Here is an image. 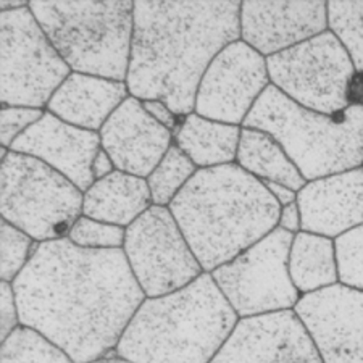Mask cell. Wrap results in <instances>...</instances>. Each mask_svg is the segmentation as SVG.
<instances>
[{"label":"cell","mask_w":363,"mask_h":363,"mask_svg":"<svg viewBox=\"0 0 363 363\" xmlns=\"http://www.w3.org/2000/svg\"><path fill=\"white\" fill-rule=\"evenodd\" d=\"M20 323L65 350L74 363L115 355L145 294L123 249H83L68 238L38 242L13 283Z\"/></svg>","instance_id":"obj_1"},{"label":"cell","mask_w":363,"mask_h":363,"mask_svg":"<svg viewBox=\"0 0 363 363\" xmlns=\"http://www.w3.org/2000/svg\"><path fill=\"white\" fill-rule=\"evenodd\" d=\"M242 2H134L126 84L139 101H162L178 116L196 112L197 91L213 58L241 40Z\"/></svg>","instance_id":"obj_2"},{"label":"cell","mask_w":363,"mask_h":363,"mask_svg":"<svg viewBox=\"0 0 363 363\" xmlns=\"http://www.w3.org/2000/svg\"><path fill=\"white\" fill-rule=\"evenodd\" d=\"M205 273H212L278 228L281 205L238 163L197 169L169 203Z\"/></svg>","instance_id":"obj_3"},{"label":"cell","mask_w":363,"mask_h":363,"mask_svg":"<svg viewBox=\"0 0 363 363\" xmlns=\"http://www.w3.org/2000/svg\"><path fill=\"white\" fill-rule=\"evenodd\" d=\"M241 320L210 273L162 297H145L115 355L130 363H212Z\"/></svg>","instance_id":"obj_4"},{"label":"cell","mask_w":363,"mask_h":363,"mask_svg":"<svg viewBox=\"0 0 363 363\" xmlns=\"http://www.w3.org/2000/svg\"><path fill=\"white\" fill-rule=\"evenodd\" d=\"M242 128L270 134L307 181L363 167V107L336 115L302 107L270 84Z\"/></svg>","instance_id":"obj_5"},{"label":"cell","mask_w":363,"mask_h":363,"mask_svg":"<svg viewBox=\"0 0 363 363\" xmlns=\"http://www.w3.org/2000/svg\"><path fill=\"white\" fill-rule=\"evenodd\" d=\"M29 9L72 72L126 83L134 2L31 0Z\"/></svg>","instance_id":"obj_6"},{"label":"cell","mask_w":363,"mask_h":363,"mask_svg":"<svg viewBox=\"0 0 363 363\" xmlns=\"http://www.w3.org/2000/svg\"><path fill=\"white\" fill-rule=\"evenodd\" d=\"M0 213L36 242L68 238L83 215L84 192L44 162L2 147Z\"/></svg>","instance_id":"obj_7"},{"label":"cell","mask_w":363,"mask_h":363,"mask_svg":"<svg viewBox=\"0 0 363 363\" xmlns=\"http://www.w3.org/2000/svg\"><path fill=\"white\" fill-rule=\"evenodd\" d=\"M0 43V102L10 107H47L55 91L73 72L47 38L29 5L2 11Z\"/></svg>","instance_id":"obj_8"},{"label":"cell","mask_w":363,"mask_h":363,"mask_svg":"<svg viewBox=\"0 0 363 363\" xmlns=\"http://www.w3.org/2000/svg\"><path fill=\"white\" fill-rule=\"evenodd\" d=\"M292 241L294 234L277 228L210 273L239 318L296 308L302 296L289 273Z\"/></svg>","instance_id":"obj_9"},{"label":"cell","mask_w":363,"mask_h":363,"mask_svg":"<svg viewBox=\"0 0 363 363\" xmlns=\"http://www.w3.org/2000/svg\"><path fill=\"white\" fill-rule=\"evenodd\" d=\"M267 67L272 84L302 107L325 115L349 107L347 84L357 69L330 29L268 57Z\"/></svg>","instance_id":"obj_10"},{"label":"cell","mask_w":363,"mask_h":363,"mask_svg":"<svg viewBox=\"0 0 363 363\" xmlns=\"http://www.w3.org/2000/svg\"><path fill=\"white\" fill-rule=\"evenodd\" d=\"M123 250L145 297L172 294L205 273L168 207L152 205L128 226Z\"/></svg>","instance_id":"obj_11"},{"label":"cell","mask_w":363,"mask_h":363,"mask_svg":"<svg viewBox=\"0 0 363 363\" xmlns=\"http://www.w3.org/2000/svg\"><path fill=\"white\" fill-rule=\"evenodd\" d=\"M270 84L267 58L244 40H236L226 45L205 72L197 91L196 113L228 125H244Z\"/></svg>","instance_id":"obj_12"},{"label":"cell","mask_w":363,"mask_h":363,"mask_svg":"<svg viewBox=\"0 0 363 363\" xmlns=\"http://www.w3.org/2000/svg\"><path fill=\"white\" fill-rule=\"evenodd\" d=\"M323 363H363V292L335 284L294 308Z\"/></svg>","instance_id":"obj_13"},{"label":"cell","mask_w":363,"mask_h":363,"mask_svg":"<svg viewBox=\"0 0 363 363\" xmlns=\"http://www.w3.org/2000/svg\"><path fill=\"white\" fill-rule=\"evenodd\" d=\"M212 363H323L294 310L241 318Z\"/></svg>","instance_id":"obj_14"},{"label":"cell","mask_w":363,"mask_h":363,"mask_svg":"<svg viewBox=\"0 0 363 363\" xmlns=\"http://www.w3.org/2000/svg\"><path fill=\"white\" fill-rule=\"evenodd\" d=\"M102 149L101 134L73 126L50 112L15 140L10 150L44 162L86 192L96 183L94 160Z\"/></svg>","instance_id":"obj_15"},{"label":"cell","mask_w":363,"mask_h":363,"mask_svg":"<svg viewBox=\"0 0 363 363\" xmlns=\"http://www.w3.org/2000/svg\"><path fill=\"white\" fill-rule=\"evenodd\" d=\"M99 134L102 149L118 172L145 179L174 140V133L152 118L144 102L133 96L115 110Z\"/></svg>","instance_id":"obj_16"},{"label":"cell","mask_w":363,"mask_h":363,"mask_svg":"<svg viewBox=\"0 0 363 363\" xmlns=\"http://www.w3.org/2000/svg\"><path fill=\"white\" fill-rule=\"evenodd\" d=\"M328 2L241 4V40L265 58L328 31Z\"/></svg>","instance_id":"obj_17"},{"label":"cell","mask_w":363,"mask_h":363,"mask_svg":"<svg viewBox=\"0 0 363 363\" xmlns=\"http://www.w3.org/2000/svg\"><path fill=\"white\" fill-rule=\"evenodd\" d=\"M302 231L336 239L363 225V167L308 183L297 192Z\"/></svg>","instance_id":"obj_18"},{"label":"cell","mask_w":363,"mask_h":363,"mask_svg":"<svg viewBox=\"0 0 363 363\" xmlns=\"http://www.w3.org/2000/svg\"><path fill=\"white\" fill-rule=\"evenodd\" d=\"M130 96L128 84L121 81L73 72L52 96L47 112L73 126L101 133Z\"/></svg>","instance_id":"obj_19"},{"label":"cell","mask_w":363,"mask_h":363,"mask_svg":"<svg viewBox=\"0 0 363 363\" xmlns=\"http://www.w3.org/2000/svg\"><path fill=\"white\" fill-rule=\"evenodd\" d=\"M154 205L147 179L115 169L84 192L83 215L128 228Z\"/></svg>","instance_id":"obj_20"},{"label":"cell","mask_w":363,"mask_h":363,"mask_svg":"<svg viewBox=\"0 0 363 363\" xmlns=\"http://www.w3.org/2000/svg\"><path fill=\"white\" fill-rule=\"evenodd\" d=\"M242 128L213 121L196 112L183 116L174 131V144L202 168L230 165L236 162Z\"/></svg>","instance_id":"obj_21"},{"label":"cell","mask_w":363,"mask_h":363,"mask_svg":"<svg viewBox=\"0 0 363 363\" xmlns=\"http://www.w3.org/2000/svg\"><path fill=\"white\" fill-rule=\"evenodd\" d=\"M236 163L263 183H278L298 192L307 181L270 134L242 128Z\"/></svg>","instance_id":"obj_22"},{"label":"cell","mask_w":363,"mask_h":363,"mask_svg":"<svg viewBox=\"0 0 363 363\" xmlns=\"http://www.w3.org/2000/svg\"><path fill=\"white\" fill-rule=\"evenodd\" d=\"M289 273L301 296L337 284L335 239L307 231L294 234L289 252Z\"/></svg>","instance_id":"obj_23"},{"label":"cell","mask_w":363,"mask_h":363,"mask_svg":"<svg viewBox=\"0 0 363 363\" xmlns=\"http://www.w3.org/2000/svg\"><path fill=\"white\" fill-rule=\"evenodd\" d=\"M0 363H74L65 350L34 328L20 325L2 341Z\"/></svg>","instance_id":"obj_24"},{"label":"cell","mask_w":363,"mask_h":363,"mask_svg":"<svg viewBox=\"0 0 363 363\" xmlns=\"http://www.w3.org/2000/svg\"><path fill=\"white\" fill-rule=\"evenodd\" d=\"M197 169L194 162L177 144H173L147 178L154 205L169 207L174 197L184 189V186L197 173Z\"/></svg>","instance_id":"obj_25"},{"label":"cell","mask_w":363,"mask_h":363,"mask_svg":"<svg viewBox=\"0 0 363 363\" xmlns=\"http://www.w3.org/2000/svg\"><path fill=\"white\" fill-rule=\"evenodd\" d=\"M328 28L345 47L357 72L363 73V2H328Z\"/></svg>","instance_id":"obj_26"},{"label":"cell","mask_w":363,"mask_h":363,"mask_svg":"<svg viewBox=\"0 0 363 363\" xmlns=\"http://www.w3.org/2000/svg\"><path fill=\"white\" fill-rule=\"evenodd\" d=\"M2 236V260H0V279L13 283L18 274L25 270L38 242L18 228L2 220L0 225Z\"/></svg>","instance_id":"obj_27"},{"label":"cell","mask_w":363,"mask_h":363,"mask_svg":"<svg viewBox=\"0 0 363 363\" xmlns=\"http://www.w3.org/2000/svg\"><path fill=\"white\" fill-rule=\"evenodd\" d=\"M339 284L363 292V225L335 239Z\"/></svg>","instance_id":"obj_28"},{"label":"cell","mask_w":363,"mask_h":363,"mask_svg":"<svg viewBox=\"0 0 363 363\" xmlns=\"http://www.w3.org/2000/svg\"><path fill=\"white\" fill-rule=\"evenodd\" d=\"M68 239L83 249H123L126 228L102 223L81 215L69 231Z\"/></svg>","instance_id":"obj_29"},{"label":"cell","mask_w":363,"mask_h":363,"mask_svg":"<svg viewBox=\"0 0 363 363\" xmlns=\"http://www.w3.org/2000/svg\"><path fill=\"white\" fill-rule=\"evenodd\" d=\"M43 115L44 112L39 108L2 105V112H0V143H2V147L10 149L23 133L43 118Z\"/></svg>","instance_id":"obj_30"},{"label":"cell","mask_w":363,"mask_h":363,"mask_svg":"<svg viewBox=\"0 0 363 363\" xmlns=\"http://www.w3.org/2000/svg\"><path fill=\"white\" fill-rule=\"evenodd\" d=\"M20 325L13 284L0 281V339H7Z\"/></svg>","instance_id":"obj_31"},{"label":"cell","mask_w":363,"mask_h":363,"mask_svg":"<svg viewBox=\"0 0 363 363\" xmlns=\"http://www.w3.org/2000/svg\"><path fill=\"white\" fill-rule=\"evenodd\" d=\"M144 107H145V110H147L152 118L159 121L160 125L168 128V130H172L173 133L178 130V126L181 123V116L174 113L165 102H162V101H144Z\"/></svg>","instance_id":"obj_32"},{"label":"cell","mask_w":363,"mask_h":363,"mask_svg":"<svg viewBox=\"0 0 363 363\" xmlns=\"http://www.w3.org/2000/svg\"><path fill=\"white\" fill-rule=\"evenodd\" d=\"M278 228H281V230L284 231H289L292 234H297L302 231V215L297 202L289 203L281 208Z\"/></svg>","instance_id":"obj_33"},{"label":"cell","mask_w":363,"mask_h":363,"mask_svg":"<svg viewBox=\"0 0 363 363\" xmlns=\"http://www.w3.org/2000/svg\"><path fill=\"white\" fill-rule=\"evenodd\" d=\"M347 102L349 105L363 107V73L355 72L347 84Z\"/></svg>","instance_id":"obj_34"},{"label":"cell","mask_w":363,"mask_h":363,"mask_svg":"<svg viewBox=\"0 0 363 363\" xmlns=\"http://www.w3.org/2000/svg\"><path fill=\"white\" fill-rule=\"evenodd\" d=\"M115 163L112 162V159H110L107 152H105L104 149H101V152H99L96 160H94V167H92V172H94V178L97 179H102L105 177H108L110 173L115 172Z\"/></svg>","instance_id":"obj_35"},{"label":"cell","mask_w":363,"mask_h":363,"mask_svg":"<svg viewBox=\"0 0 363 363\" xmlns=\"http://www.w3.org/2000/svg\"><path fill=\"white\" fill-rule=\"evenodd\" d=\"M267 189L272 192V196L277 199L281 207H286V205L297 202V192L289 189L288 186L278 184V183H265Z\"/></svg>","instance_id":"obj_36"},{"label":"cell","mask_w":363,"mask_h":363,"mask_svg":"<svg viewBox=\"0 0 363 363\" xmlns=\"http://www.w3.org/2000/svg\"><path fill=\"white\" fill-rule=\"evenodd\" d=\"M28 5H29V2H25V0H2V2H0V10L11 11V10L28 7Z\"/></svg>","instance_id":"obj_37"},{"label":"cell","mask_w":363,"mask_h":363,"mask_svg":"<svg viewBox=\"0 0 363 363\" xmlns=\"http://www.w3.org/2000/svg\"><path fill=\"white\" fill-rule=\"evenodd\" d=\"M94 363H130V362L123 360V359H120V357H116V355H110V357H107V359H102V360L94 362Z\"/></svg>","instance_id":"obj_38"}]
</instances>
